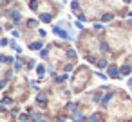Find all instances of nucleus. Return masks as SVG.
<instances>
[{"label":"nucleus","instance_id":"nucleus-2","mask_svg":"<svg viewBox=\"0 0 132 122\" xmlns=\"http://www.w3.org/2000/svg\"><path fill=\"white\" fill-rule=\"evenodd\" d=\"M121 72H123V74H128V72H130V68H127V66H123V68H121Z\"/></svg>","mask_w":132,"mask_h":122},{"label":"nucleus","instance_id":"nucleus-1","mask_svg":"<svg viewBox=\"0 0 132 122\" xmlns=\"http://www.w3.org/2000/svg\"><path fill=\"white\" fill-rule=\"evenodd\" d=\"M116 72H118V70H116V66H110V70H109V74H110V75H114Z\"/></svg>","mask_w":132,"mask_h":122}]
</instances>
